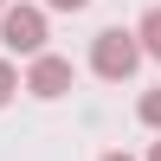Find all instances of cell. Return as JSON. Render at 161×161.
Instances as JSON below:
<instances>
[{
  "label": "cell",
  "instance_id": "1",
  "mask_svg": "<svg viewBox=\"0 0 161 161\" xmlns=\"http://www.w3.org/2000/svg\"><path fill=\"white\" fill-rule=\"evenodd\" d=\"M142 32L136 26H103L97 39H90V71L103 77V84H129V77L142 71Z\"/></svg>",
  "mask_w": 161,
  "mask_h": 161
},
{
  "label": "cell",
  "instance_id": "2",
  "mask_svg": "<svg viewBox=\"0 0 161 161\" xmlns=\"http://www.w3.org/2000/svg\"><path fill=\"white\" fill-rule=\"evenodd\" d=\"M0 45H7V58H39L45 52V7H7L0 13Z\"/></svg>",
  "mask_w": 161,
  "mask_h": 161
},
{
  "label": "cell",
  "instance_id": "3",
  "mask_svg": "<svg viewBox=\"0 0 161 161\" xmlns=\"http://www.w3.org/2000/svg\"><path fill=\"white\" fill-rule=\"evenodd\" d=\"M71 84H77V71H71V58H58V52H39V58L26 64V97H39V103H58Z\"/></svg>",
  "mask_w": 161,
  "mask_h": 161
},
{
  "label": "cell",
  "instance_id": "4",
  "mask_svg": "<svg viewBox=\"0 0 161 161\" xmlns=\"http://www.w3.org/2000/svg\"><path fill=\"white\" fill-rule=\"evenodd\" d=\"M136 32H142V52H148V58H161V7L142 13V26H136Z\"/></svg>",
  "mask_w": 161,
  "mask_h": 161
},
{
  "label": "cell",
  "instance_id": "5",
  "mask_svg": "<svg viewBox=\"0 0 161 161\" xmlns=\"http://www.w3.org/2000/svg\"><path fill=\"white\" fill-rule=\"evenodd\" d=\"M19 90H26V77H19V64H13V58H0V110H7V103L19 97Z\"/></svg>",
  "mask_w": 161,
  "mask_h": 161
},
{
  "label": "cell",
  "instance_id": "6",
  "mask_svg": "<svg viewBox=\"0 0 161 161\" xmlns=\"http://www.w3.org/2000/svg\"><path fill=\"white\" fill-rule=\"evenodd\" d=\"M136 116H142L148 129H161V90H142V103H136Z\"/></svg>",
  "mask_w": 161,
  "mask_h": 161
},
{
  "label": "cell",
  "instance_id": "7",
  "mask_svg": "<svg viewBox=\"0 0 161 161\" xmlns=\"http://www.w3.org/2000/svg\"><path fill=\"white\" fill-rule=\"evenodd\" d=\"M45 7H52V13H84L90 0H45Z\"/></svg>",
  "mask_w": 161,
  "mask_h": 161
},
{
  "label": "cell",
  "instance_id": "8",
  "mask_svg": "<svg viewBox=\"0 0 161 161\" xmlns=\"http://www.w3.org/2000/svg\"><path fill=\"white\" fill-rule=\"evenodd\" d=\"M103 161H136V155H123V148H110V155H103Z\"/></svg>",
  "mask_w": 161,
  "mask_h": 161
},
{
  "label": "cell",
  "instance_id": "9",
  "mask_svg": "<svg viewBox=\"0 0 161 161\" xmlns=\"http://www.w3.org/2000/svg\"><path fill=\"white\" fill-rule=\"evenodd\" d=\"M148 161H161V142H155V148H148Z\"/></svg>",
  "mask_w": 161,
  "mask_h": 161
},
{
  "label": "cell",
  "instance_id": "10",
  "mask_svg": "<svg viewBox=\"0 0 161 161\" xmlns=\"http://www.w3.org/2000/svg\"><path fill=\"white\" fill-rule=\"evenodd\" d=\"M0 13H7V0H0Z\"/></svg>",
  "mask_w": 161,
  "mask_h": 161
}]
</instances>
